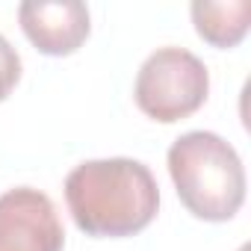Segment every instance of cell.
I'll return each mask as SVG.
<instances>
[{
  "label": "cell",
  "instance_id": "7a4b0ae2",
  "mask_svg": "<svg viewBox=\"0 0 251 251\" xmlns=\"http://www.w3.org/2000/svg\"><path fill=\"white\" fill-rule=\"evenodd\" d=\"M169 175L180 204L204 222H227L245 201V169L230 142L210 130H189L169 148Z\"/></svg>",
  "mask_w": 251,
  "mask_h": 251
},
{
  "label": "cell",
  "instance_id": "277c9868",
  "mask_svg": "<svg viewBox=\"0 0 251 251\" xmlns=\"http://www.w3.org/2000/svg\"><path fill=\"white\" fill-rule=\"evenodd\" d=\"M65 230L53 201L18 186L0 195V251H62Z\"/></svg>",
  "mask_w": 251,
  "mask_h": 251
},
{
  "label": "cell",
  "instance_id": "8992f818",
  "mask_svg": "<svg viewBox=\"0 0 251 251\" xmlns=\"http://www.w3.org/2000/svg\"><path fill=\"white\" fill-rule=\"evenodd\" d=\"M192 24L198 36L213 48H236L251 24V3L248 0H227V3H213V0H195L192 3Z\"/></svg>",
  "mask_w": 251,
  "mask_h": 251
},
{
  "label": "cell",
  "instance_id": "5b68a950",
  "mask_svg": "<svg viewBox=\"0 0 251 251\" xmlns=\"http://www.w3.org/2000/svg\"><path fill=\"white\" fill-rule=\"evenodd\" d=\"M24 36L48 56H68L89 39V9L80 0H27L18 6Z\"/></svg>",
  "mask_w": 251,
  "mask_h": 251
},
{
  "label": "cell",
  "instance_id": "52a82bcc",
  "mask_svg": "<svg viewBox=\"0 0 251 251\" xmlns=\"http://www.w3.org/2000/svg\"><path fill=\"white\" fill-rule=\"evenodd\" d=\"M21 80V56L18 50L6 42V36L0 33V100H6L9 92Z\"/></svg>",
  "mask_w": 251,
  "mask_h": 251
},
{
  "label": "cell",
  "instance_id": "6da1fadb",
  "mask_svg": "<svg viewBox=\"0 0 251 251\" xmlns=\"http://www.w3.org/2000/svg\"><path fill=\"white\" fill-rule=\"evenodd\" d=\"M65 201L86 236H133L154 222L160 186L139 160H89L65 177Z\"/></svg>",
  "mask_w": 251,
  "mask_h": 251
},
{
  "label": "cell",
  "instance_id": "3957f363",
  "mask_svg": "<svg viewBox=\"0 0 251 251\" xmlns=\"http://www.w3.org/2000/svg\"><path fill=\"white\" fill-rule=\"evenodd\" d=\"M210 92L207 65L183 48L154 50L136 74V103L139 109L163 124L189 118L198 112Z\"/></svg>",
  "mask_w": 251,
  "mask_h": 251
}]
</instances>
